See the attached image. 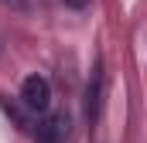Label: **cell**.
I'll return each mask as SVG.
<instances>
[{
	"mask_svg": "<svg viewBox=\"0 0 147 143\" xmlns=\"http://www.w3.org/2000/svg\"><path fill=\"white\" fill-rule=\"evenodd\" d=\"M99 102H103V72L96 68L92 78H89V89H86V116L89 119L99 112Z\"/></svg>",
	"mask_w": 147,
	"mask_h": 143,
	"instance_id": "cell-3",
	"label": "cell"
},
{
	"mask_svg": "<svg viewBox=\"0 0 147 143\" xmlns=\"http://www.w3.org/2000/svg\"><path fill=\"white\" fill-rule=\"evenodd\" d=\"M21 99H24V106L31 109V112H45L48 102H51V85H48V78H45V75H28L24 85H21Z\"/></svg>",
	"mask_w": 147,
	"mask_h": 143,
	"instance_id": "cell-1",
	"label": "cell"
},
{
	"mask_svg": "<svg viewBox=\"0 0 147 143\" xmlns=\"http://www.w3.org/2000/svg\"><path fill=\"white\" fill-rule=\"evenodd\" d=\"M69 7H75V10H82V7H89V0H65Z\"/></svg>",
	"mask_w": 147,
	"mask_h": 143,
	"instance_id": "cell-4",
	"label": "cell"
},
{
	"mask_svg": "<svg viewBox=\"0 0 147 143\" xmlns=\"http://www.w3.org/2000/svg\"><path fill=\"white\" fill-rule=\"evenodd\" d=\"M65 136H69V116L65 112H55V116H48L38 126L34 143H65Z\"/></svg>",
	"mask_w": 147,
	"mask_h": 143,
	"instance_id": "cell-2",
	"label": "cell"
}]
</instances>
